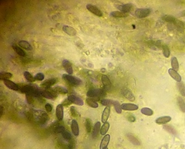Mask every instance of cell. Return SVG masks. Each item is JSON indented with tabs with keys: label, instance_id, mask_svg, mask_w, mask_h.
Instances as JSON below:
<instances>
[{
	"label": "cell",
	"instance_id": "cell-11",
	"mask_svg": "<svg viewBox=\"0 0 185 149\" xmlns=\"http://www.w3.org/2000/svg\"><path fill=\"white\" fill-rule=\"evenodd\" d=\"M68 99L71 102V103L76 104V105L82 106L84 105L83 100L75 95H70L68 96Z\"/></svg>",
	"mask_w": 185,
	"mask_h": 149
},
{
	"label": "cell",
	"instance_id": "cell-34",
	"mask_svg": "<svg viewBox=\"0 0 185 149\" xmlns=\"http://www.w3.org/2000/svg\"><path fill=\"white\" fill-rule=\"evenodd\" d=\"M177 87L180 95L182 96L185 97V85L182 82L177 83Z\"/></svg>",
	"mask_w": 185,
	"mask_h": 149
},
{
	"label": "cell",
	"instance_id": "cell-2",
	"mask_svg": "<svg viewBox=\"0 0 185 149\" xmlns=\"http://www.w3.org/2000/svg\"><path fill=\"white\" fill-rule=\"evenodd\" d=\"M106 93L101 89H91L88 91L87 96L94 100H99L106 95Z\"/></svg>",
	"mask_w": 185,
	"mask_h": 149
},
{
	"label": "cell",
	"instance_id": "cell-35",
	"mask_svg": "<svg viewBox=\"0 0 185 149\" xmlns=\"http://www.w3.org/2000/svg\"><path fill=\"white\" fill-rule=\"evenodd\" d=\"M12 47L13 48L17 54L19 55V56L21 57H25L26 56V52L24 51V50H22L21 48L19 46L16 45H13Z\"/></svg>",
	"mask_w": 185,
	"mask_h": 149
},
{
	"label": "cell",
	"instance_id": "cell-19",
	"mask_svg": "<svg viewBox=\"0 0 185 149\" xmlns=\"http://www.w3.org/2000/svg\"><path fill=\"white\" fill-rule=\"evenodd\" d=\"M110 107L109 106H106L105 108L103 113H102V116H101V121L103 123L107 122V121L109 118V115L110 114Z\"/></svg>",
	"mask_w": 185,
	"mask_h": 149
},
{
	"label": "cell",
	"instance_id": "cell-43",
	"mask_svg": "<svg viewBox=\"0 0 185 149\" xmlns=\"http://www.w3.org/2000/svg\"><path fill=\"white\" fill-rule=\"evenodd\" d=\"M65 129L63 125H57L56 127L55 128L54 131L56 133H62L65 131Z\"/></svg>",
	"mask_w": 185,
	"mask_h": 149
},
{
	"label": "cell",
	"instance_id": "cell-50",
	"mask_svg": "<svg viewBox=\"0 0 185 149\" xmlns=\"http://www.w3.org/2000/svg\"><path fill=\"white\" fill-rule=\"evenodd\" d=\"M4 114V108L3 106L0 107V117H1Z\"/></svg>",
	"mask_w": 185,
	"mask_h": 149
},
{
	"label": "cell",
	"instance_id": "cell-32",
	"mask_svg": "<svg viewBox=\"0 0 185 149\" xmlns=\"http://www.w3.org/2000/svg\"><path fill=\"white\" fill-rule=\"evenodd\" d=\"M86 102L88 105L91 108H98L99 105L97 102H96L95 100L92 99L88 98L86 100Z\"/></svg>",
	"mask_w": 185,
	"mask_h": 149
},
{
	"label": "cell",
	"instance_id": "cell-29",
	"mask_svg": "<svg viewBox=\"0 0 185 149\" xmlns=\"http://www.w3.org/2000/svg\"><path fill=\"white\" fill-rule=\"evenodd\" d=\"M109 127H110V124H109V122H107L104 123V124L101 127V130H100V133L101 135H103V136L106 135V134L107 133V132L109 130Z\"/></svg>",
	"mask_w": 185,
	"mask_h": 149
},
{
	"label": "cell",
	"instance_id": "cell-23",
	"mask_svg": "<svg viewBox=\"0 0 185 149\" xmlns=\"http://www.w3.org/2000/svg\"><path fill=\"white\" fill-rule=\"evenodd\" d=\"M18 44L21 47L24 49L26 51H31L32 50V46L31 45V44L26 41L20 40L18 42Z\"/></svg>",
	"mask_w": 185,
	"mask_h": 149
},
{
	"label": "cell",
	"instance_id": "cell-40",
	"mask_svg": "<svg viewBox=\"0 0 185 149\" xmlns=\"http://www.w3.org/2000/svg\"><path fill=\"white\" fill-rule=\"evenodd\" d=\"M114 101L110 99H102L101 100V104L104 106H109L112 105L114 103Z\"/></svg>",
	"mask_w": 185,
	"mask_h": 149
},
{
	"label": "cell",
	"instance_id": "cell-21",
	"mask_svg": "<svg viewBox=\"0 0 185 149\" xmlns=\"http://www.w3.org/2000/svg\"><path fill=\"white\" fill-rule=\"evenodd\" d=\"M110 140V136L109 134H107L102 138L101 144H100V149H105L107 148V146L109 144Z\"/></svg>",
	"mask_w": 185,
	"mask_h": 149
},
{
	"label": "cell",
	"instance_id": "cell-33",
	"mask_svg": "<svg viewBox=\"0 0 185 149\" xmlns=\"http://www.w3.org/2000/svg\"><path fill=\"white\" fill-rule=\"evenodd\" d=\"M13 77V74L9 72H1L0 73V79L1 80H9Z\"/></svg>",
	"mask_w": 185,
	"mask_h": 149
},
{
	"label": "cell",
	"instance_id": "cell-17",
	"mask_svg": "<svg viewBox=\"0 0 185 149\" xmlns=\"http://www.w3.org/2000/svg\"><path fill=\"white\" fill-rule=\"evenodd\" d=\"M172 120L170 116H164L159 117L155 120V123L159 125H165L169 123Z\"/></svg>",
	"mask_w": 185,
	"mask_h": 149
},
{
	"label": "cell",
	"instance_id": "cell-47",
	"mask_svg": "<svg viewBox=\"0 0 185 149\" xmlns=\"http://www.w3.org/2000/svg\"><path fill=\"white\" fill-rule=\"evenodd\" d=\"M45 108L46 111L48 112H50L52 111L53 107H52L51 104H50V103H47L45 105Z\"/></svg>",
	"mask_w": 185,
	"mask_h": 149
},
{
	"label": "cell",
	"instance_id": "cell-15",
	"mask_svg": "<svg viewBox=\"0 0 185 149\" xmlns=\"http://www.w3.org/2000/svg\"><path fill=\"white\" fill-rule=\"evenodd\" d=\"M101 81L106 90H109L112 87V83L107 76L103 74L101 77Z\"/></svg>",
	"mask_w": 185,
	"mask_h": 149
},
{
	"label": "cell",
	"instance_id": "cell-24",
	"mask_svg": "<svg viewBox=\"0 0 185 149\" xmlns=\"http://www.w3.org/2000/svg\"><path fill=\"white\" fill-rule=\"evenodd\" d=\"M111 16L116 18H125L129 16V14L127 13H125L124 12L118 11H114L111 12L110 14Z\"/></svg>",
	"mask_w": 185,
	"mask_h": 149
},
{
	"label": "cell",
	"instance_id": "cell-30",
	"mask_svg": "<svg viewBox=\"0 0 185 149\" xmlns=\"http://www.w3.org/2000/svg\"><path fill=\"white\" fill-rule=\"evenodd\" d=\"M163 129L166 131L169 132L170 134H172V135H177V131L176 130V129H174L173 127L171 126V125H166L163 126Z\"/></svg>",
	"mask_w": 185,
	"mask_h": 149
},
{
	"label": "cell",
	"instance_id": "cell-25",
	"mask_svg": "<svg viewBox=\"0 0 185 149\" xmlns=\"http://www.w3.org/2000/svg\"><path fill=\"white\" fill-rule=\"evenodd\" d=\"M52 89L57 93H59V94H66L68 93V89L66 88L61 86H57L55 87Z\"/></svg>",
	"mask_w": 185,
	"mask_h": 149
},
{
	"label": "cell",
	"instance_id": "cell-41",
	"mask_svg": "<svg viewBox=\"0 0 185 149\" xmlns=\"http://www.w3.org/2000/svg\"><path fill=\"white\" fill-rule=\"evenodd\" d=\"M114 106L115 111L117 112V114H120L122 112V108H121V105L117 101H114V103L113 104Z\"/></svg>",
	"mask_w": 185,
	"mask_h": 149
},
{
	"label": "cell",
	"instance_id": "cell-36",
	"mask_svg": "<svg viewBox=\"0 0 185 149\" xmlns=\"http://www.w3.org/2000/svg\"><path fill=\"white\" fill-rule=\"evenodd\" d=\"M141 112L143 114L149 116H152L154 114L153 110L148 108H142L141 109Z\"/></svg>",
	"mask_w": 185,
	"mask_h": 149
},
{
	"label": "cell",
	"instance_id": "cell-49",
	"mask_svg": "<svg viewBox=\"0 0 185 149\" xmlns=\"http://www.w3.org/2000/svg\"><path fill=\"white\" fill-rule=\"evenodd\" d=\"M127 119L130 122H134L136 121L135 117H134L132 115H130L127 117Z\"/></svg>",
	"mask_w": 185,
	"mask_h": 149
},
{
	"label": "cell",
	"instance_id": "cell-1",
	"mask_svg": "<svg viewBox=\"0 0 185 149\" xmlns=\"http://www.w3.org/2000/svg\"><path fill=\"white\" fill-rule=\"evenodd\" d=\"M33 120L40 125L45 124L49 121L48 115L41 110H33L32 112Z\"/></svg>",
	"mask_w": 185,
	"mask_h": 149
},
{
	"label": "cell",
	"instance_id": "cell-48",
	"mask_svg": "<svg viewBox=\"0 0 185 149\" xmlns=\"http://www.w3.org/2000/svg\"><path fill=\"white\" fill-rule=\"evenodd\" d=\"M71 104H72L71 102L68 98H66L62 102L61 104L63 106H70Z\"/></svg>",
	"mask_w": 185,
	"mask_h": 149
},
{
	"label": "cell",
	"instance_id": "cell-51",
	"mask_svg": "<svg viewBox=\"0 0 185 149\" xmlns=\"http://www.w3.org/2000/svg\"><path fill=\"white\" fill-rule=\"evenodd\" d=\"M181 15L182 16H185V10L182 11V13H181Z\"/></svg>",
	"mask_w": 185,
	"mask_h": 149
},
{
	"label": "cell",
	"instance_id": "cell-12",
	"mask_svg": "<svg viewBox=\"0 0 185 149\" xmlns=\"http://www.w3.org/2000/svg\"><path fill=\"white\" fill-rule=\"evenodd\" d=\"M121 108L125 111H136L138 109V106L132 103H123L121 105Z\"/></svg>",
	"mask_w": 185,
	"mask_h": 149
},
{
	"label": "cell",
	"instance_id": "cell-20",
	"mask_svg": "<svg viewBox=\"0 0 185 149\" xmlns=\"http://www.w3.org/2000/svg\"><path fill=\"white\" fill-rule=\"evenodd\" d=\"M71 130L73 134L75 136H78L79 134V128L78 124L76 121L75 120H72L71 122Z\"/></svg>",
	"mask_w": 185,
	"mask_h": 149
},
{
	"label": "cell",
	"instance_id": "cell-5",
	"mask_svg": "<svg viewBox=\"0 0 185 149\" xmlns=\"http://www.w3.org/2000/svg\"><path fill=\"white\" fill-rule=\"evenodd\" d=\"M151 12V9L149 8H142L137 9L135 13L138 18H144L149 16Z\"/></svg>",
	"mask_w": 185,
	"mask_h": 149
},
{
	"label": "cell",
	"instance_id": "cell-42",
	"mask_svg": "<svg viewBox=\"0 0 185 149\" xmlns=\"http://www.w3.org/2000/svg\"><path fill=\"white\" fill-rule=\"evenodd\" d=\"M70 114L71 115L74 117H77L80 116L78 112L77 111L76 108L75 106H71L70 108Z\"/></svg>",
	"mask_w": 185,
	"mask_h": 149
},
{
	"label": "cell",
	"instance_id": "cell-4",
	"mask_svg": "<svg viewBox=\"0 0 185 149\" xmlns=\"http://www.w3.org/2000/svg\"><path fill=\"white\" fill-rule=\"evenodd\" d=\"M41 95L42 97L48 99H54L57 97V93L53 89H46V90L41 91Z\"/></svg>",
	"mask_w": 185,
	"mask_h": 149
},
{
	"label": "cell",
	"instance_id": "cell-45",
	"mask_svg": "<svg viewBox=\"0 0 185 149\" xmlns=\"http://www.w3.org/2000/svg\"><path fill=\"white\" fill-rule=\"evenodd\" d=\"M34 78L35 80L42 81L45 78V75L42 73H38L35 76Z\"/></svg>",
	"mask_w": 185,
	"mask_h": 149
},
{
	"label": "cell",
	"instance_id": "cell-3",
	"mask_svg": "<svg viewBox=\"0 0 185 149\" xmlns=\"http://www.w3.org/2000/svg\"><path fill=\"white\" fill-rule=\"evenodd\" d=\"M62 78L67 83L72 86H79L82 84V81L80 78L70 74H64L62 76Z\"/></svg>",
	"mask_w": 185,
	"mask_h": 149
},
{
	"label": "cell",
	"instance_id": "cell-13",
	"mask_svg": "<svg viewBox=\"0 0 185 149\" xmlns=\"http://www.w3.org/2000/svg\"><path fill=\"white\" fill-rule=\"evenodd\" d=\"M63 67L64 68V70L68 73V74H72L73 73V69L72 65V64L68 60L64 59L63 61Z\"/></svg>",
	"mask_w": 185,
	"mask_h": 149
},
{
	"label": "cell",
	"instance_id": "cell-6",
	"mask_svg": "<svg viewBox=\"0 0 185 149\" xmlns=\"http://www.w3.org/2000/svg\"><path fill=\"white\" fill-rule=\"evenodd\" d=\"M86 8L91 13L99 17L103 16V13L101 10L99 9L97 7L92 4H88L86 6Z\"/></svg>",
	"mask_w": 185,
	"mask_h": 149
},
{
	"label": "cell",
	"instance_id": "cell-27",
	"mask_svg": "<svg viewBox=\"0 0 185 149\" xmlns=\"http://www.w3.org/2000/svg\"><path fill=\"white\" fill-rule=\"evenodd\" d=\"M177 104L181 111L185 112V102L184 99L180 96H178L177 98Z\"/></svg>",
	"mask_w": 185,
	"mask_h": 149
},
{
	"label": "cell",
	"instance_id": "cell-16",
	"mask_svg": "<svg viewBox=\"0 0 185 149\" xmlns=\"http://www.w3.org/2000/svg\"><path fill=\"white\" fill-rule=\"evenodd\" d=\"M64 116L63 108L62 104H58L56 108V116L58 121H62Z\"/></svg>",
	"mask_w": 185,
	"mask_h": 149
},
{
	"label": "cell",
	"instance_id": "cell-7",
	"mask_svg": "<svg viewBox=\"0 0 185 149\" xmlns=\"http://www.w3.org/2000/svg\"><path fill=\"white\" fill-rule=\"evenodd\" d=\"M58 81V79L57 78H51L44 81L41 84V86L46 89H50L52 86L57 83Z\"/></svg>",
	"mask_w": 185,
	"mask_h": 149
},
{
	"label": "cell",
	"instance_id": "cell-38",
	"mask_svg": "<svg viewBox=\"0 0 185 149\" xmlns=\"http://www.w3.org/2000/svg\"><path fill=\"white\" fill-rule=\"evenodd\" d=\"M162 48H163V54L164 56L166 58H169L170 55V51L169 46L166 45H164L162 46Z\"/></svg>",
	"mask_w": 185,
	"mask_h": 149
},
{
	"label": "cell",
	"instance_id": "cell-22",
	"mask_svg": "<svg viewBox=\"0 0 185 149\" xmlns=\"http://www.w3.org/2000/svg\"><path fill=\"white\" fill-rule=\"evenodd\" d=\"M126 137H127L128 140H129L130 142H131L132 144H134L135 146H140L141 144L140 141H139L138 138H136L135 136H134L132 133H128L126 134Z\"/></svg>",
	"mask_w": 185,
	"mask_h": 149
},
{
	"label": "cell",
	"instance_id": "cell-8",
	"mask_svg": "<svg viewBox=\"0 0 185 149\" xmlns=\"http://www.w3.org/2000/svg\"><path fill=\"white\" fill-rule=\"evenodd\" d=\"M121 93L126 98L131 102H134L135 100V98L133 93L129 89L124 88L121 90Z\"/></svg>",
	"mask_w": 185,
	"mask_h": 149
},
{
	"label": "cell",
	"instance_id": "cell-52",
	"mask_svg": "<svg viewBox=\"0 0 185 149\" xmlns=\"http://www.w3.org/2000/svg\"><path fill=\"white\" fill-rule=\"evenodd\" d=\"M108 149L107 148H106V149Z\"/></svg>",
	"mask_w": 185,
	"mask_h": 149
},
{
	"label": "cell",
	"instance_id": "cell-9",
	"mask_svg": "<svg viewBox=\"0 0 185 149\" xmlns=\"http://www.w3.org/2000/svg\"><path fill=\"white\" fill-rule=\"evenodd\" d=\"M117 8L121 12H124L125 13H128L129 12H131L134 9V6L132 3H127L123 5H120L117 7Z\"/></svg>",
	"mask_w": 185,
	"mask_h": 149
},
{
	"label": "cell",
	"instance_id": "cell-44",
	"mask_svg": "<svg viewBox=\"0 0 185 149\" xmlns=\"http://www.w3.org/2000/svg\"><path fill=\"white\" fill-rule=\"evenodd\" d=\"M62 134L63 137L66 140H70L72 138L71 134L68 132V131H66L62 133Z\"/></svg>",
	"mask_w": 185,
	"mask_h": 149
},
{
	"label": "cell",
	"instance_id": "cell-18",
	"mask_svg": "<svg viewBox=\"0 0 185 149\" xmlns=\"http://www.w3.org/2000/svg\"><path fill=\"white\" fill-rule=\"evenodd\" d=\"M169 74L171 76L172 78H173L174 80L177 81L178 83H180L182 81V77L180 74L178 73L177 71L173 69H169L168 70Z\"/></svg>",
	"mask_w": 185,
	"mask_h": 149
},
{
	"label": "cell",
	"instance_id": "cell-37",
	"mask_svg": "<svg viewBox=\"0 0 185 149\" xmlns=\"http://www.w3.org/2000/svg\"><path fill=\"white\" fill-rule=\"evenodd\" d=\"M24 76L25 79L29 83H33L36 81L34 77H33L32 74L28 71H25L24 72Z\"/></svg>",
	"mask_w": 185,
	"mask_h": 149
},
{
	"label": "cell",
	"instance_id": "cell-10",
	"mask_svg": "<svg viewBox=\"0 0 185 149\" xmlns=\"http://www.w3.org/2000/svg\"><path fill=\"white\" fill-rule=\"evenodd\" d=\"M3 83L5 86L10 89L14 90V91H19V86L16 84V83H14L12 81L6 80L3 81Z\"/></svg>",
	"mask_w": 185,
	"mask_h": 149
},
{
	"label": "cell",
	"instance_id": "cell-31",
	"mask_svg": "<svg viewBox=\"0 0 185 149\" xmlns=\"http://www.w3.org/2000/svg\"><path fill=\"white\" fill-rule=\"evenodd\" d=\"M162 19L167 22L174 24L177 19L173 16H170V15H165L162 17Z\"/></svg>",
	"mask_w": 185,
	"mask_h": 149
},
{
	"label": "cell",
	"instance_id": "cell-26",
	"mask_svg": "<svg viewBox=\"0 0 185 149\" xmlns=\"http://www.w3.org/2000/svg\"><path fill=\"white\" fill-rule=\"evenodd\" d=\"M101 123L100 122H97L94 125L92 133V137L94 138H96L98 135L99 133L100 130L101 128Z\"/></svg>",
	"mask_w": 185,
	"mask_h": 149
},
{
	"label": "cell",
	"instance_id": "cell-46",
	"mask_svg": "<svg viewBox=\"0 0 185 149\" xmlns=\"http://www.w3.org/2000/svg\"><path fill=\"white\" fill-rule=\"evenodd\" d=\"M26 97L27 103L29 104H33V102H34V97L29 95H26Z\"/></svg>",
	"mask_w": 185,
	"mask_h": 149
},
{
	"label": "cell",
	"instance_id": "cell-14",
	"mask_svg": "<svg viewBox=\"0 0 185 149\" xmlns=\"http://www.w3.org/2000/svg\"><path fill=\"white\" fill-rule=\"evenodd\" d=\"M63 30L64 33L70 36H75L77 34V31L72 26L64 25L63 26Z\"/></svg>",
	"mask_w": 185,
	"mask_h": 149
},
{
	"label": "cell",
	"instance_id": "cell-39",
	"mask_svg": "<svg viewBox=\"0 0 185 149\" xmlns=\"http://www.w3.org/2000/svg\"><path fill=\"white\" fill-rule=\"evenodd\" d=\"M85 125L86 129L87 132L88 133H90L91 131L92 125L91 121L89 119L87 118L86 119Z\"/></svg>",
	"mask_w": 185,
	"mask_h": 149
},
{
	"label": "cell",
	"instance_id": "cell-28",
	"mask_svg": "<svg viewBox=\"0 0 185 149\" xmlns=\"http://www.w3.org/2000/svg\"><path fill=\"white\" fill-rule=\"evenodd\" d=\"M172 69L176 71H178L179 69V64L177 58L175 57H172L171 61Z\"/></svg>",
	"mask_w": 185,
	"mask_h": 149
}]
</instances>
